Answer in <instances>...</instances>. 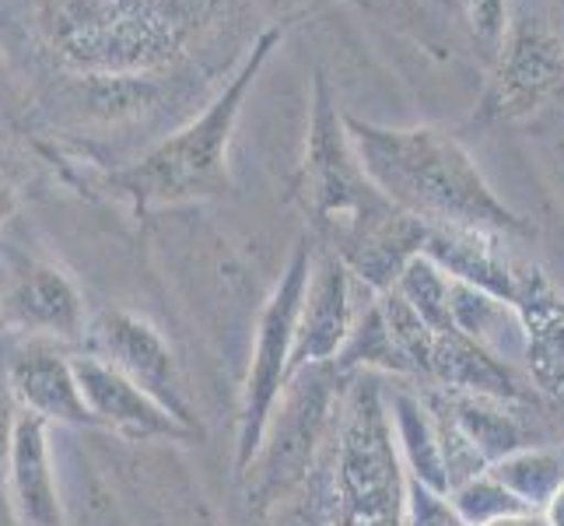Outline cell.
<instances>
[{"label": "cell", "mask_w": 564, "mask_h": 526, "mask_svg": "<svg viewBox=\"0 0 564 526\" xmlns=\"http://www.w3.org/2000/svg\"><path fill=\"white\" fill-rule=\"evenodd\" d=\"M484 526H547L540 509H522V513H512V516H501V519H491Z\"/></svg>", "instance_id": "4316f807"}, {"label": "cell", "mask_w": 564, "mask_h": 526, "mask_svg": "<svg viewBox=\"0 0 564 526\" xmlns=\"http://www.w3.org/2000/svg\"><path fill=\"white\" fill-rule=\"evenodd\" d=\"M14 404L8 397H0V481H8V463H11V442H14Z\"/></svg>", "instance_id": "484cf974"}, {"label": "cell", "mask_w": 564, "mask_h": 526, "mask_svg": "<svg viewBox=\"0 0 564 526\" xmlns=\"http://www.w3.org/2000/svg\"><path fill=\"white\" fill-rule=\"evenodd\" d=\"M449 4H453V0H449Z\"/></svg>", "instance_id": "1f68e13d"}, {"label": "cell", "mask_w": 564, "mask_h": 526, "mask_svg": "<svg viewBox=\"0 0 564 526\" xmlns=\"http://www.w3.org/2000/svg\"><path fill=\"white\" fill-rule=\"evenodd\" d=\"M389 418H393V436L397 450L403 460V471L414 481L427 484L432 492L449 495V481H445V463H442V446H438V428L435 418L427 411V404L414 389H393L386 394Z\"/></svg>", "instance_id": "ffe728a7"}, {"label": "cell", "mask_w": 564, "mask_h": 526, "mask_svg": "<svg viewBox=\"0 0 564 526\" xmlns=\"http://www.w3.org/2000/svg\"><path fill=\"white\" fill-rule=\"evenodd\" d=\"M453 4L463 11L466 29H470L474 43L491 56L501 50L505 32H509V0H453Z\"/></svg>", "instance_id": "cb8c5ba5"}, {"label": "cell", "mask_w": 564, "mask_h": 526, "mask_svg": "<svg viewBox=\"0 0 564 526\" xmlns=\"http://www.w3.org/2000/svg\"><path fill=\"white\" fill-rule=\"evenodd\" d=\"M488 474L505 492H512L522 505L543 509V502L564 484V453L540 450V446H522V450L491 463Z\"/></svg>", "instance_id": "44dd1931"}, {"label": "cell", "mask_w": 564, "mask_h": 526, "mask_svg": "<svg viewBox=\"0 0 564 526\" xmlns=\"http://www.w3.org/2000/svg\"><path fill=\"white\" fill-rule=\"evenodd\" d=\"M313 526H403L406 471L397 450L386 389L372 373L347 376L337 421L319 457Z\"/></svg>", "instance_id": "3957f363"}, {"label": "cell", "mask_w": 564, "mask_h": 526, "mask_svg": "<svg viewBox=\"0 0 564 526\" xmlns=\"http://www.w3.org/2000/svg\"><path fill=\"white\" fill-rule=\"evenodd\" d=\"M0 526H22L14 502H11V492H8V481H0Z\"/></svg>", "instance_id": "f1b7e54d"}, {"label": "cell", "mask_w": 564, "mask_h": 526, "mask_svg": "<svg viewBox=\"0 0 564 526\" xmlns=\"http://www.w3.org/2000/svg\"><path fill=\"white\" fill-rule=\"evenodd\" d=\"M449 285H453V278L445 275L435 260H427L424 253H417V257L403 267V275L397 278L393 291L414 309L432 334H445V330L456 326L453 313H449Z\"/></svg>", "instance_id": "7402d4cb"}, {"label": "cell", "mask_w": 564, "mask_h": 526, "mask_svg": "<svg viewBox=\"0 0 564 526\" xmlns=\"http://www.w3.org/2000/svg\"><path fill=\"white\" fill-rule=\"evenodd\" d=\"M11 95H14V74L4 61V53H0V103H8Z\"/></svg>", "instance_id": "f546056e"}, {"label": "cell", "mask_w": 564, "mask_h": 526, "mask_svg": "<svg viewBox=\"0 0 564 526\" xmlns=\"http://www.w3.org/2000/svg\"><path fill=\"white\" fill-rule=\"evenodd\" d=\"M449 502H453V509L470 526H484V523H491V519L530 509V505H522L512 492H505L488 471L470 477V481H463L459 489H453Z\"/></svg>", "instance_id": "603a6c76"}, {"label": "cell", "mask_w": 564, "mask_h": 526, "mask_svg": "<svg viewBox=\"0 0 564 526\" xmlns=\"http://www.w3.org/2000/svg\"><path fill=\"white\" fill-rule=\"evenodd\" d=\"M512 313L527 351L530 386L564 404V296L527 260H519L516 270Z\"/></svg>", "instance_id": "4fadbf2b"}, {"label": "cell", "mask_w": 564, "mask_h": 526, "mask_svg": "<svg viewBox=\"0 0 564 526\" xmlns=\"http://www.w3.org/2000/svg\"><path fill=\"white\" fill-rule=\"evenodd\" d=\"M403 526H470L456 509L449 495L432 492L427 484L406 474V519Z\"/></svg>", "instance_id": "d4e9b609"}, {"label": "cell", "mask_w": 564, "mask_h": 526, "mask_svg": "<svg viewBox=\"0 0 564 526\" xmlns=\"http://www.w3.org/2000/svg\"><path fill=\"white\" fill-rule=\"evenodd\" d=\"M540 513H543V519H547V526H564V484L547 502H543Z\"/></svg>", "instance_id": "83f0119b"}, {"label": "cell", "mask_w": 564, "mask_h": 526, "mask_svg": "<svg viewBox=\"0 0 564 526\" xmlns=\"http://www.w3.org/2000/svg\"><path fill=\"white\" fill-rule=\"evenodd\" d=\"M4 379L14 404L46 425H91L74 379V355L53 337H22L8 355Z\"/></svg>", "instance_id": "8fae6325"}, {"label": "cell", "mask_w": 564, "mask_h": 526, "mask_svg": "<svg viewBox=\"0 0 564 526\" xmlns=\"http://www.w3.org/2000/svg\"><path fill=\"white\" fill-rule=\"evenodd\" d=\"M347 141L382 197L432 228H480L530 239V222L505 204L456 138L435 127H379L344 116Z\"/></svg>", "instance_id": "6da1fadb"}, {"label": "cell", "mask_w": 564, "mask_h": 526, "mask_svg": "<svg viewBox=\"0 0 564 526\" xmlns=\"http://www.w3.org/2000/svg\"><path fill=\"white\" fill-rule=\"evenodd\" d=\"M14 207V197H11V186L4 183V175H0V225L8 222V214Z\"/></svg>", "instance_id": "4dcf8cb0"}, {"label": "cell", "mask_w": 564, "mask_h": 526, "mask_svg": "<svg viewBox=\"0 0 564 526\" xmlns=\"http://www.w3.org/2000/svg\"><path fill=\"white\" fill-rule=\"evenodd\" d=\"M355 326L351 305V270L334 249H313L305 296L295 323V347H291V376L313 365H329Z\"/></svg>", "instance_id": "30bf717a"}, {"label": "cell", "mask_w": 564, "mask_h": 526, "mask_svg": "<svg viewBox=\"0 0 564 526\" xmlns=\"http://www.w3.org/2000/svg\"><path fill=\"white\" fill-rule=\"evenodd\" d=\"M8 492L22 526H67L61 489H56V474H53L50 425L25 411L18 415L14 425Z\"/></svg>", "instance_id": "e0dca14e"}, {"label": "cell", "mask_w": 564, "mask_h": 526, "mask_svg": "<svg viewBox=\"0 0 564 526\" xmlns=\"http://www.w3.org/2000/svg\"><path fill=\"white\" fill-rule=\"evenodd\" d=\"M501 239L505 236L480 232V228H432L427 225L421 253L427 260H435L453 281L488 291L491 299L512 309L519 257H512V253L501 246Z\"/></svg>", "instance_id": "2e32d148"}, {"label": "cell", "mask_w": 564, "mask_h": 526, "mask_svg": "<svg viewBox=\"0 0 564 526\" xmlns=\"http://www.w3.org/2000/svg\"><path fill=\"white\" fill-rule=\"evenodd\" d=\"M0 320L25 337L74 341L85 337V302L77 285L53 264H29L0 299Z\"/></svg>", "instance_id": "5bb4252c"}, {"label": "cell", "mask_w": 564, "mask_h": 526, "mask_svg": "<svg viewBox=\"0 0 564 526\" xmlns=\"http://www.w3.org/2000/svg\"><path fill=\"white\" fill-rule=\"evenodd\" d=\"M421 394L427 404L438 407L445 421L470 442V450L488 466L527 446V432L509 415V407H505L509 400H495L480 394H453V389H438V386H427Z\"/></svg>", "instance_id": "ac0fdd59"}, {"label": "cell", "mask_w": 564, "mask_h": 526, "mask_svg": "<svg viewBox=\"0 0 564 526\" xmlns=\"http://www.w3.org/2000/svg\"><path fill=\"white\" fill-rule=\"evenodd\" d=\"M424 236H427L424 222L411 218L403 211H389L372 232H365L351 249L337 253V257L347 264L351 278H358L372 296H382V291L397 285L403 267L424 249Z\"/></svg>", "instance_id": "d6986e66"}, {"label": "cell", "mask_w": 564, "mask_h": 526, "mask_svg": "<svg viewBox=\"0 0 564 526\" xmlns=\"http://www.w3.org/2000/svg\"><path fill=\"white\" fill-rule=\"evenodd\" d=\"M281 29H267L252 50L246 53L242 67L236 77L214 95L210 106L169 133L151 151H144L138 162L120 169L112 175L116 193H123L133 204H180V201H200V197H218L231 186L228 175V144L236 138L242 103L249 88L257 85L263 64L270 53L281 46Z\"/></svg>", "instance_id": "277c9868"}, {"label": "cell", "mask_w": 564, "mask_h": 526, "mask_svg": "<svg viewBox=\"0 0 564 526\" xmlns=\"http://www.w3.org/2000/svg\"><path fill=\"white\" fill-rule=\"evenodd\" d=\"M337 379L344 376H337L329 365H313L291 376L281 389L263 428L260 450L242 471L249 502L257 509L295 498L308 474L316 471L340 407Z\"/></svg>", "instance_id": "8992f818"}, {"label": "cell", "mask_w": 564, "mask_h": 526, "mask_svg": "<svg viewBox=\"0 0 564 526\" xmlns=\"http://www.w3.org/2000/svg\"><path fill=\"white\" fill-rule=\"evenodd\" d=\"M427 386L453 389V394H480L495 400H530L533 386L516 373L495 347L466 337L463 330L435 334L432 362H427Z\"/></svg>", "instance_id": "9a60e30c"}, {"label": "cell", "mask_w": 564, "mask_h": 526, "mask_svg": "<svg viewBox=\"0 0 564 526\" xmlns=\"http://www.w3.org/2000/svg\"><path fill=\"white\" fill-rule=\"evenodd\" d=\"M74 379L82 389V400L91 415V425L112 428L116 436L148 442V439H189L193 428L172 418L165 407L133 386L127 376L116 373L95 355H74Z\"/></svg>", "instance_id": "7c38bea8"}, {"label": "cell", "mask_w": 564, "mask_h": 526, "mask_svg": "<svg viewBox=\"0 0 564 526\" xmlns=\"http://www.w3.org/2000/svg\"><path fill=\"white\" fill-rule=\"evenodd\" d=\"M299 190L316 236L334 253L351 249L389 211H397L368 183L365 169L358 165V154L351 141H347L344 116L334 106V95H329L323 74H316Z\"/></svg>", "instance_id": "5b68a950"}, {"label": "cell", "mask_w": 564, "mask_h": 526, "mask_svg": "<svg viewBox=\"0 0 564 526\" xmlns=\"http://www.w3.org/2000/svg\"><path fill=\"white\" fill-rule=\"evenodd\" d=\"M85 334L91 344L88 355L112 365L116 373L159 400L172 418L197 432V418H193L176 355L148 320L127 313V309H102Z\"/></svg>", "instance_id": "ba28073f"}, {"label": "cell", "mask_w": 564, "mask_h": 526, "mask_svg": "<svg viewBox=\"0 0 564 526\" xmlns=\"http://www.w3.org/2000/svg\"><path fill=\"white\" fill-rule=\"evenodd\" d=\"M221 0H46V32L70 67L138 77L176 64L214 25Z\"/></svg>", "instance_id": "7a4b0ae2"}, {"label": "cell", "mask_w": 564, "mask_h": 526, "mask_svg": "<svg viewBox=\"0 0 564 526\" xmlns=\"http://www.w3.org/2000/svg\"><path fill=\"white\" fill-rule=\"evenodd\" d=\"M308 267H313V246L299 243L281 281L263 302V313L257 323V344H252L249 373H246L242 400H239V442H236L239 474L249 466V460L257 457L270 411H274L281 389L291 379V347H295V323H299V309L305 296Z\"/></svg>", "instance_id": "52a82bcc"}, {"label": "cell", "mask_w": 564, "mask_h": 526, "mask_svg": "<svg viewBox=\"0 0 564 526\" xmlns=\"http://www.w3.org/2000/svg\"><path fill=\"white\" fill-rule=\"evenodd\" d=\"M564 88V39L540 22L509 25L495 53V74L484 92L477 120L501 124L530 116Z\"/></svg>", "instance_id": "9c48e42d"}]
</instances>
